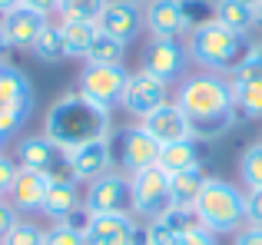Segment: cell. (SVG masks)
<instances>
[{"label": "cell", "instance_id": "obj_1", "mask_svg": "<svg viewBox=\"0 0 262 245\" xmlns=\"http://www.w3.org/2000/svg\"><path fill=\"white\" fill-rule=\"evenodd\" d=\"M176 106L186 113L189 129L196 139L223 136L236 122V103H232V83L219 73H199L179 86Z\"/></svg>", "mask_w": 262, "mask_h": 245}, {"label": "cell", "instance_id": "obj_2", "mask_svg": "<svg viewBox=\"0 0 262 245\" xmlns=\"http://www.w3.org/2000/svg\"><path fill=\"white\" fill-rule=\"evenodd\" d=\"M110 133V110L90 103L80 93H67L50 106L43 119V136L57 142L63 153L83 146L90 139H103Z\"/></svg>", "mask_w": 262, "mask_h": 245}, {"label": "cell", "instance_id": "obj_3", "mask_svg": "<svg viewBox=\"0 0 262 245\" xmlns=\"http://www.w3.org/2000/svg\"><path fill=\"white\" fill-rule=\"evenodd\" d=\"M252 40L246 33H236L229 27H223L219 20H206V23L192 27L189 33V53L199 66L212 73H236L239 66L249 60Z\"/></svg>", "mask_w": 262, "mask_h": 245}, {"label": "cell", "instance_id": "obj_4", "mask_svg": "<svg viewBox=\"0 0 262 245\" xmlns=\"http://www.w3.org/2000/svg\"><path fill=\"white\" fill-rule=\"evenodd\" d=\"M196 215L209 232H239L246 222V192L223 179H206L196 202Z\"/></svg>", "mask_w": 262, "mask_h": 245}, {"label": "cell", "instance_id": "obj_5", "mask_svg": "<svg viewBox=\"0 0 262 245\" xmlns=\"http://www.w3.org/2000/svg\"><path fill=\"white\" fill-rule=\"evenodd\" d=\"M33 110V86L24 70L0 63V139H10Z\"/></svg>", "mask_w": 262, "mask_h": 245}, {"label": "cell", "instance_id": "obj_6", "mask_svg": "<svg viewBox=\"0 0 262 245\" xmlns=\"http://www.w3.org/2000/svg\"><path fill=\"white\" fill-rule=\"evenodd\" d=\"M129 195L133 209L146 219H160L173 209V192H169V176L160 166H149L143 173L129 176Z\"/></svg>", "mask_w": 262, "mask_h": 245}, {"label": "cell", "instance_id": "obj_7", "mask_svg": "<svg viewBox=\"0 0 262 245\" xmlns=\"http://www.w3.org/2000/svg\"><path fill=\"white\" fill-rule=\"evenodd\" d=\"M126 66H103V63H86L83 73H80V96H86L90 103L103 106H116L123 100V90H126Z\"/></svg>", "mask_w": 262, "mask_h": 245}, {"label": "cell", "instance_id": "obj_8", "mask_svg": "<svg viewBox=\"0 0 262 245\" xmlns=\"http://www.w3.org/2000/svg\"><path fill=\"white\" fill-rule=\"evenodd\" d=\"M83 209L90 215H113L133 209V195H129V176L123 173H106L100 179L90 182Z\"/></svg>", "mask_w": 262, "mask_h": 245}, {"label": "cell", "instance_id": "obj_9", "mask_svg": "<svg viewBox=\"0 0 262 245\" xmlns=\"http://www.w3.org/2000/svg\"><path fill=\"white\" fill-rule=\"evenodd\" d=\"M166 93H169V83H163V80L153 77V73L140 70V73H129L120 106L129 113V116L146 119L149 113H156L160 106H166Z\"/></svg>", "mask_w": 262, "mask_h": 245}, {"label": "cell", "instance_id": "obj_10", "mask_svg": "<svg viewBox=\"0 0 262 245\" xmlns=\"http://www.w3.org/2000/svg\"><path fill=\"white\" fill-rule=\"evenodd\" d=\"M67 173H70L73 182H93L100 176L113 173V146H110V136L90 139L83 146L70 149L67 153Z\"/></svg>", "mask_w": 262, "mask_h": 245}, {"label": "cell", "instance_id": "obj_11", "mask_svg": "<svg viewBox=\"0 0 262 245\" xmlns=\"http://www.w3.org/2000/svg\"><path fill=\"white\" fill-rule=\"evenodd\" d=\"M143 23H146V13H143L140 4H133V0H106L100 20H96V30L120 40V43H129L143 30Z\"/></svg>", "mask_w": 262, "mask_h": 245}, {"label": "cell", "instance_id": "obj_12", "mask_svg": "<svg viewBox=\"0 0 262 245\" xmlns=\"http://www.w3.org/2000/svg\"><path fill=\"white\" fill-rule=\"evenodd\" d=\"M83 245H140V232L129 212L90 215L83 226Z\"/></svg>", "mask_w": 262, "mask_h": 245}, {"label": "cell", "instance_id": "obj_13", "mask_svg": "<svg viewBox=\"0 0 262 245\" xmlns=\"http://www.w3.org/2000/svg\"><path fill=\"white\" fill-rule=\"evenodd\" d=\"M160 162V142L143 126H129L120 133V166L126 176H136L143 169Z\"/></svg>", "mask_w": 262, "mask_h": 245}, {"label": "cell", "instance_id": "obj_14", "mask_svg": "<svg viewBox=\"0 0 262 245\" xmlns=\"http://www.w3.org/2000/svg\"><path fill=\"white\" fill-rule=\"evenodd\" d=\"M47 23H50V17L33 10V7H27V4H17L13 10H7L4 17H0V30H4L7 43L20 46V50H30Z\"/></svg>", "mask_w": 262, "mask_h": 245}, {"label": "cell", "instance_id": "obj_15", "mask_svg": "<svg viewBox=\"0 0 262 245\" xmlns=\"http://www.w3.org/2000/svg\"><path fill=\"white\" fill-rule=\"evenodd\" d=\"M146 30L153 40H179L186 30H192L189 17H186L183 0H153L146 7Z\"/></svg>", "mask_w": 262, "mask_h": 245}, {"label": "cell", "instance_id": "obj_16", "mask_svg": "<svg viewBox=\"0 0 262 245\" xmlns=\"http://www.w3.org/2000/svg\"><path fill=\"white\" fill-rule=\"evenodd\" d=\"M186 53H189V46H183L179 40H149L146 57H143V70L153 73L163 83H169L186 70V60H189Z\"/></svg>", "mask_w": 262, "mask_h": 245}, {"label": "cell", "instance_id": "obj_17", "mask_svg": "<svg viewBox=\"0 0 262 245\" xmlns=\"http://www.w3.org/2000/svg\"><path fill=\"white\" fill-rule=\"evenodd\" d=\"M17 166L37 169V173H47V176H60V166H67V153L47 136H27L17 146Z\"/></svg>", "mask_w": 262, "mask_h": 245}, {"label": "cell", "instance_id": "obj_18", "mask_svg": "<svg viewBox=\"0 0 262 245\" xmlns=\"http://www.w3.org/2000/svg\"><path fill=\"white\" fill-rule=\"evenodd\" d=\"M57 176L37 173V169H17V179H13L10 192H7V202H10L17 212H40L47 199V189Z\"/></svg>", "mask_w": 262, "mask_h": 245}, {"label": "cell", "instance_id": "obj_19", "mask_svg": "<svg viewBox=\"0 0 262 245\" xmlns=\"http://www.w3.org/2000/svg\"><path fill=\"white\" fill-rule=\"evenodd\" d=\"M232 103H236V116L243 119L262 116V73H256L249 63L232 73Z\"/></svg>", "mask_w": 262, "mask_h": 245}, {"label": "cell", "instance_id": "obj_20", "mask_svg": "<svg viewBox=\"0 0 262 245\" xmlns=\"http://www.w3.org/2000/svg\"><path fill=\"white\" fill-rule=\"evenodd\" d=\"M143 129H146L160 146H169V142H179V139H189L192 136L189 119H186V113L179 110L176 103H166L156 113H149V116L143 119Z\"/></svg>", "mask_w": 262, "mask_h": 245}, {"label": "cell", "instance_id": "obj_21", "mask_svg": "<svg viewBox=\"0 0 262 245\" xmlns=\"http://www.w3.org/2000/svg\"><path fill=\"white\" fill-rule=\"evenodd\" d=\"M77 206H80L77 182H73L70 176H57V179L50 182V189H47V199H43V209H40V212H47L50 219L63 222L77 212Z\"/></svg>", "mask_w": 262, "mask_h": 245}, {"label": "cell", "instance_id": "obj_22", "mask_svg": "<svg viewBox=\"0 0 262 245\" xmlns=\"http://www.w3.org/2000/svg\"><path fill=\"white\" fill-rule=\"evenodd\" d=\"M156 166H160L166 176L199 169V142H196V136L169 142V146H160V162H156Z\"/></svg>", "mask_w": 262, "mask_h": 245}, {"label": "cell", "instance_id": "obj_23", "mask_svg": "<svg viewBox=\"0 0 262 245\" xmlns=\"http://www.w3.org/2000/svg\"><path fill=\"white\" fill-rule=\"evenodd\" d=\"M212 20H219L223 27H229V30L249 37V30L259 23V13H256V7L243 4V0H216V7H212Z\"/></svg>", "mask_w": 262, "mask_h": 245}, {"label": "cell", "instance_id": "obj_24", "mask_svg": "<svg viewBox=\"0 0 262 245\" xmlns=\"http://www.w3.org/2000/svg\"><path fill=\"white\" fill-rule=\"evenodd\" d=\"M203 189H206V173L203 169H189V173L169 176V192H173V206L176 209H196Z\"/></svg>", "mask_w": 262, "mask_h": 245}, {"label": "cell", "instance_id": "obj_25", "mask_svg": "<svg viewBox=\"0 0 262 245\" xmlns=\"http://www.w3.org/2000/svg\"><path fill=\"white\" fill-rule=\"evenodd\" d=\"M60 33H63L67 57H86L100 30H96V23H80V20H60Z\"/></svg>", "mask_w": 262, "mask_h": 245}, {"label": "cell", "instance_id": "obj_26", "mask_svg": "<svg viewBox=\"0 0 262 245\" xmlns=\"http://www.w3.org/2000/svg\"><path fill=\"white\" fill-rule=\"evenodd\" d=\"M30 50L37 53V60H43V63H57V60H63V57H67V46H63L60 23H47L43 33L37 37V43H33Z\"/></svg>", "mask_w": 262, "mask_h": 245}, {"label": "cell", "instance_id": "obj_27", "mask_svg": "<svg viewBox=\"0 0 262 245\" xmlns=\"http://www.w3.org/2000/svg\"><path fill=\"white\" fill-rule=\"evenodd\" d=\"M123 53H126V43L106 37V33H96L93 46L86 53V63H103V66H123Z\"/></svg>", "mask_w": 262, "mask_h": 245}, {"label": "cell", "instance_id": "obj_28", "mask_svg": "<svg viewBox=\"0 0 262 245\" xmlns=\"http://www.w3.org/2000/svg\"><path fill=\"white\" fill-rule=\"evenodd\" d=\"M106 7V0H60L57 13L60 20H80V23H96Z\"/></svg>", "mask_w": 262, "mask_h": 245}, {"label": "cell", "instance_id": "obj_29", "mask_svg": "<svg viewBox=\"0 0 262 245\" xmlns=\"http://www.w3.org/2000/svg\"><path fill=\"white\" fill-rule=\"evenodd\" d=\"M83 226L86 222H73V219L57 222L53 229L43 232V245H83Z\"/></svg>", "mask_w": 262, "mask_h": 245}, {"label": "cell", "instance_id": "obj_30", "mask_svg": "<svg viewBox=\"0 0 262 245\" xmlns=\"http://www.w3.org/2000/svg\"><path fill=\"white\" fill-rule=\"evenodd\" d=\"M239 173H243V182L249 189H262V142H252V146L243 153Z\"/></svg>", "mask_w": 262, "mask_h": 245}, {"label": "cell", "instance_id": "obj_31", "mask_svg": "<svg viewBox=\"0 0 262 245\" xmlns=\"http://www.w3.org/2000/svg\"><path fill=\"white\" fill-rule=\"evenodd\" d=\"M0 245H43V229L33 222H17Z\"/></svg>", "mask_w": 262, "mask_h": 245}, {"label": "cell", "instance_id": "obj_32", "mask_svg": "<svg viewBox=\"0 0 262 245\" xmlns=\"http://www.w3.org/2000/svg\"><path fill=\"white\" fill-rule=\"evenodd\" d=\"M246 222L262 229V189H249L246 192Z\"/></svg>", "mask_w": 262, "mask_h": 245}, {"label": "cell", "instance_id": "obj_33", "mask_svg": "<svg viewBox=\"0 0 262 245\" xmlns=\"http://www.w3.org/2000/svg\"><path fill=\"white\" fill-rule=\"evenodd\" d=\"M216 232H209L206 226H196V229H189V232H183L176 239V245H219L216 239H212Z\"/></svg>", "mask_w": 262, "mask_h": 245}, {"label": "cell", "instance_id": "obj_34", "mask_svg": "<svg viewBox=\"0 0 262 245\" xmlns=\"http://www.w3.org/2000/svg\"><path fill=\"white\" fill-rule=\"evenodd\" d=\"M17 159H7L4 153H0V199H4L7 192H10V186H13V179H17Z\"/></svg>", "mask_w": 262, "mask_h": 245}, {"label": "cell", "instance_id": "obj_35", "mask_svg": "<svg viewBox=\"0 0 262 245\" xmlns=\"http://www.w3.org/2000/svg\"><path fill=\"white\" fill-rule=\"evenodd\" d=\"M17 222H20V219H17V209H13L7 199H0V242L7 239V232H10Z\"/></svg>", "mask_w": 262, "mask_h": 245}, {"label": "cell", "instance_id": "obj_36", "mask_svg": "<svg viewBox=\"0 0 262 245\" xmlns=\"http://www.w3.org/2000/svg\"><path fill=\"white\" fill-rule=\"evenodd\" d=\"M236 245H262V229L259 226L243 229V232H239V239H236Z\"/></svg>", "mask_w": 262, "mask_h": 245}, {"label": "cell", "instance_id": "obj_37", "mask_svg": "<svg viewBox=\"0 0 262 245\" xmlns=\"http://www.w3.org/2000/svg\"><path fill=\"white\" fill-rule=\"evenodd\" d=\"M27 7H33V10H40V13H57V7H60V0H24Z\"/></svg>", "mask_w": 262, "mask_h": 245}, {"label": "cell", "instance_id": "obj_38", "mask_svg": "<svg viewBox=\"0 0 262 245\" xmlns=\"http://www.w3.org/2000/svg\"><path fill=\"white\" fill-rule=\"evenodd\" d=\"M246 63H249L256 73H262V43L252 46V53H249V60H246Z\"/></svg>", "mask_w": 262, "mask_h": 245}, {"label": "cell", "instance_id": "obj_39", "mask_svg": "<svg viewBox=\"0 0 262 245\" xmlns=\"http://www.w3.org/2000/svg\"><path fill=\"white\" fill-rule=\"evenodd\" d=\"M17 4H24V0H0V17H4L7 10H13Z\"/></svg>", "mask_w": 262, "mask_h": 245}, {"label": "cell", "instance_id": "obj_40", "mask_svg": "<svg viewBox=\"0 0 262 245\" xmlns=\"http://www.w3.org/2000/svg\"><path fill=\"white\" fill-rule=\"evenodd\" d=\"M7 50H10V43H7V37H4V30H0V63H4V57H7Z\"/></svg>", "mask_w": 262, "mask_h": 245}, {"label": "cell", "instance_id": "obj_41", "mask_svg": "<svg viewBox=\"0 0 262 245\" xmlns=\"http://www.w3.org/2000/svg\"><path fill=\"white\" fill-rule=\"evenodd\" d=\"M256 13H259V23H262V0H259V7H256Z\"/></svg>", "mask_w": 262, "mask_h": 245}, {"label": "cell", "instance_id": "obj_42", "mask_svg": "<svg viewBox=\"0 0 262 245\" xmlns=\"http://www.w3.org/2000/svg\"><path fill=\"white\" fill-rule=\"evenodd\" d=\"M243 4H249V7H259V0H243Z\"/></svg>", "mask_w": 262, "mask_h": 245}, {"label": "cell", "instance_id": "obj_43", "mask_svg": "<svg viewBox=\"0 0 262 245\" xmlns=\"http://www.w3.org/2000/svg\"><path fill=\"white\" fill-rule=\"evenodd\" d=\"M133 4H140V7H143V4H153V0H133Z\"/></svg>", "mask_w": 262, "mask_h": 245}, {"label": "cell", "instance_id": "obj_44", "mask_svg": "<svg viewBox=\"0 0 262 245\" xmlns=\"http://www.w3.org/2000/svg\"><path fill=\"white\" fill-rule=\"evenodd\" d=\"M140 245H149V242H143V239H140Z\"/></svg>", "mask_w": 262, "mask_h": 245}, {"label": "cell", "instance_id": "obj_45", "mask_svg": "<svg viewBox=\"0 0 262 245\" xmlns=\"http://www.w3.org/2000/svg\"><path fill=\"white\" fill-rule=\"evenodd\" d=\"M0 142H4V139H0Z\"/></svg>", "mask_w": 262, "mask_h": 245}]
</instances>
